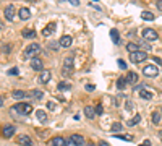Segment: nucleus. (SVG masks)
<instances>
[{"mask_svg": "<svg viewBox=\"0 0 162 146\" xmlns=\"http://www.w3.org/2000/svg\"><path fill=\"white\" fill-rule=\"evenodd\" d=\"M11 112H20V114H23V115H28L32 112V107L28 102H18V104H15L13 107H11Z\"/></svg>", "mask_w": 162, "mask_h": 146, "instance_id": "nucleus-1", "label": "nucleus"}, {"mask_svg": "<svg viewBox=\"0 0 162 146\" xmlns=\"http://www.w3.org/2000/svg\"><path fill=\"white\" fill-rule=\"evenodd\" d=\"M41 45L39 44H31V45H28L26 47V50H25V55L26 57H29V59H34V57H37L39 54H41Z\"/></svg>", "mask_w": 162, "mask_h": 146, "instance_id": "nucleus-2", "label": "nucleus"}, {"mask_svg": "<svg viewBox=\"0 0 162 146\" xmlns=\"http://www.w3.org/2000/svg\"><path fill=\"white\" fill-rule=\"evenodd\" d=\"M146 59H148V54H146L144 50H138V52H131L130 54V60L133 63H141Z\"/></svg>", "mask_w": 162, "mask_h": 146, "instance_id": "nucleus-3", "label": "nucleus"}, {"mask_svg": "<svg viewBox=\"0 0 162 146\" xmlns=\"http://www.w3.org/2000/svg\"><path fill=\"white\" fill-rule=\"evenodd\" d=\"M143 73H144L146 77H149V78H154V77H157L159 70H157L156 65H146L144 68H143Z\"/></svg>", "mask_w": 162, "mask_h": 146, "instance_id": "nucleus-4", "label": "nucleus"}, {"mask_svg": "<svg viewBox=\"0 0 162 146\" xmlns=\"http://www.w3.org/2000/svg\"><path fill=\"white\" fill-rule=\"evenodd\" d=\"M143 38L146 39V41H156V39L159 38V34L157 33L154 31V29H144V31H143Z\"/></svg>", "mask_w": 162, "mask_h": 146, "instance_id": "nucleus-5", "label": "nucleus"}, {"mask_svg": "<svg viewBox=\"0 0 162 146\" xmlns=\"http://www.w3.org/2000/svg\"><path fill=\"white\" fill-rule=\"evenodd\" d=\"M15 13H16V11H15V7H13V5H7V7H5L4 15H5V18H7L8 21H13V20H15Z\"/></svg>", "mask_w": 162, "mask_h": 146, "instance_id": "nucleus-6", "label": "nucleus"}, {"mask_svg": "<svg viewBox=\"0 0 162 146\" xmlns=\"http://www.w3.org/2000/svg\"><path fill=\"white\" fill-rule=\"evenodd\" d=\"M55 28H57V24H55V21H50L49 24H47L46 28L42 29V36L44 38H47V36H50L54 31H55Z\"/></svg>", "mask_w": 162, "mask_h": 146, "instance_id": "nucleus-7", "label": "nucleus"}, {"mask_svg": "<svg viewBox=\"0 0 162 146\" xmlns=\"http://www.w3.org/2000/svg\"><path fill=\"white\" fill-rule=\"evenodd\" d=\"M44 67V62L39 57H34V59H31V68L32 70H42Z\"/></svg>", "mask_w": 162, "mask_h": 146, "instance_id": "nucleus-8", "label": "nucleus"}, {"mask_svg": "<svg viewBox=\"0 0 162 146\" xmlns=\"http://www.w3.org/2000/svg\"><path fill=\"white\" fill-rule=\"evenodd\" d=\"M58 45H60V47H63V49L70 47V45H71V36H62L60 41H58Z\"/></svg>", "mask_w": 162, "mask_h": 146, "instance_id": "nucleus-9", "label": "nucleus"}, {"mask_svg": "<svg viewBox=\"0 0 162 146\" xmlns=\"http://www.w3.org/2000/svg\"><path fill=\"white\" fill-rule=\"evenodd\" d=\"M18 145H21V146H32V140L29 138L28 135H21L20 138H18Z\"/></svg>", "mask_w": 162, "mask_h": 146, "instance_id": "nucleus-10", "label": "nucleus"}, {"mask_svg": "<svg viewBox=\"0 0 162 146\" xmlns=\"http://www.w3.org/2000/svg\"><path fill=\"white\" fill-rule=\"evenodd\" d=\"M15 125H5L4 127V136L5 138H11V136L15 135Z\"/></svg>", "mask_w": 162, "mask_h": 146, "instance_id": "nucleus-11", "label": "nucleus"}, {"mask_svg": "<svg viewBox=\"0 0 162 146\" xmlns=\"http://www.w3.org/2000/svg\"><path fill=\"white\" fill-rule=\"evenodd\" d=\"M127 80H128V83H130V84H136L138 83V73L136 72H128Z\"/></svg>", "mask_w": 162, "mask_h": 146, "instance_id": "nucleus-12", "label": "nucleus"}, {"mask_svg": "<svg viewBox=\"0 0 162 146\" xmlns=\"http://www.w3.org/2000/svg\"><path fill=\"white\" fill-rule=\"evenodd\" d=\"M52 146H67V140L62 136H55L52 138Z\"/></svg>", "mask_w": 162, "mask_h": 146, "instance_id": "nucleus-13", "label": "nucleus"}, {"mask_svg": "<svg viewBox=\"0 0 162 146\" xmlns=\"http://www.w3.org/2000/svg\"><path fill=\"white\" fill-rule=\"evenodd\" d=\"M139 97H141V99H146V101H151V99H152V93L144 88V89L139 91Z\"/></svg>", "mask_w": 162, "mask_h": 146, "instance_id": "nucleus-14", "label": "nucleus"}, {"mask_svg": "<svg viewBox=\"0 0 162 146\" xmlns=\"http://www.w3.org/2000/svg\"><path fill=\"white\" fill-rule=\"evenodd\" d=\"M36 115H37V118H39V122H41V123H47V114L42 111V109L36 111Z\"/></svg>", "mask_w": 162, "mask_h": 146, "instance_id": "nucleus-15", "label": "nucleus"}, {"mask_svg": "<svg viewBox=\"0 0 162 146\" xmlns=\"http://www.w3.org/2000/svg\"><path fill=\"white\" fill-rule=\"evenodd\" d=\"M85 115L88 118H94L96 117V109L91 107V106H86V107H85Z\"/></svg>", "mask_w": 162, "mask_h": 146, "instance_id": "nucleus-16", "label": "nucleus"}, {"mask_svg": "<svg viewBox=\"0 0 162 146\" xmlns=\"http://www.w3.org/2000/svg\"><path fill=\"white\" fill-rule=\"evenodd\" d=\"M18 16L21 18V20H28V18L31 16V11H29L28 8H20V11H18Z\"/></svg>", "mask_w": 162, "mask_h": 146, "instance_id": "nucleus-17", "label": "nucleus"}, {"mask_svg": "<svg viewBox=\"0 0 162 146\" xmlns=\"http://www.w3.org/2000/svg\"><path fill=\"white\" fill-rule=\"evenodd\" d=\"M11 96H13V99L20 101V99H25V97H26V93H25V91H20V89H15L13 93H11Z\"/></svg>", "mask_w": 162, "mask_h": 146, "instance_id": "nucleus-18", "label": "nucleus"}, {"mask_svg": "<svg viewBox=\"0 0 162 146\" xmlns=\"http://www.w3.org/2000/svg\"><path fill=\"white\" fill-rule=\"evenodd\" d=\"M23 38L25 39H32V38H36V31L34 29H23Z\"/></svg>", "mask_w": 162, "mask_h": 146, "instance_id": "nucleus-19", "label": "nucleus"}, {"mask_svg": "<svg viewBox=\"0 0 162 146\" xmlns=\"http://www.w3.org/2000/svg\"><path fill=\"white\" fill-rule=\"evenodd\" d=\"M139 120H141V115L136 114L133 118H130V120L127 122V125H128V127H135V125H138V123H139Z\"/></svg>", "mask_w": 162, "mask_h": 146, "instance_id": "nucleus-20", "label": "nucleus"}, {"mask_svg": "<svg viewBox=\"0 0 162 146\" xmlns=\"http://www.w3.org/2000/svg\"><path fill=\"white\" fill-rule=\"evenodd\" d=\"M49 80H50V72H42L41 73V77H39V81L41 83H49Z\"/></svg>", "mask_w": 162, "mask_h": 146, "instance_id": "nucleus-21", "label": "nucleus"}, {"mask_svg": "<svg viewBox=\"0 0 162 146\" xmlns=\"http://www.w3.org/2000/svg\"><path fill=\"white\" fill-rule=\"evenodd\" d=\"M127 83H128V80H127V78L120 77L118 80H117V88H118V89H125V86H127Z\"/></svg>", "mask_w": 162, "mask_h": 146, "instance_id": "nucleus-22", "label": "nucleus"}, {"mask_svg": "<svg viewBox=\"0 0 162 146\" xmlns=\"http://www.w3.org/2000/svg\"><path fill=\"white\" fill-rule=\"evenodd\" d=\"M122 130H123V125H122L120 122H115V123H112V127H110V132H112V133L122 132Z\"/></svg>", "mask_w": 162, "mask_h": 146, "instance_id": "nucleus-23", "label": "nucleus"}, {"mask_svg": "<svg viewBox=\"0 0 162 146\" xmlns=\"http://www.w3.org/2000/svg\"><path fill=\"white\" fill-rule=\"evenodd\" d=\"M127 50H128V52H138V50H139V45H138V44H135V42H128V44H127Z\"/></svg>", "mask_w": 162, "mask_h": 146, "instance_id": "nucleus-24", "label": "nucleus"}, {"mask_svg": "<svg viewBox=\"0 0 162 146\" xmlns=\"http://www.w3.org/2000/svg\"><path fill=\"white\" fill-rule=\"evenodd\" d=\"M71 138L75 140V143H76L78 146H85V145H86V143H85V138H83L81 135H71Z\"/></svg>", "mask_w": 162, "mask_h": 146, "instance_id": "nucleus-25", "label": "nucleus"}, {"mask_svg": "<svg viewBox=\"0 0 162 146\" xmlns=\"http://www.w3.org/2000/svg\"><path fill=\"white\" fill-rule=\"evenodd\" d=\"M110 38H112L113 44H118L120 36H118V31H117V29H110Z\"/></svg>", "mask_w": 162, "mask_h": 146, "instance_id": "nucleus-26", "label": "nucleus"}, {"mask_svg": "<svg viewBox=\"0 0 162 146\" xmlns=\"http://www.w3.org/2000/svg\"><path fill=\"white\" fill-rule=\"evenodd\" d=\"M141 18H143V20H148V21H152L154 20V15H152L151 11H143V13H141Z\"/></svg>", "mask_w": 162, "mask_h": 146, "instance_id": "nucleus-27", "label": "nucleus"}, {"mask_svg": "<svg viewBox=\"0 0 162 146\" xmlns=\"http://www.w3.org/2000/svg\"><path fill=\"white\" fill-rule=\"evenodd\" d=\"M152 122H154L156 125H157L159 122H161V112H157V111L152 112Z\"/></svg>", "mask_w": 162, "mask_h": 146, "instance_id": "nucleus-28", "label": "nucleus"}, {"mask_svg": "<svg viewBox=\"0 0 162 146\" xmlns=\"http://www.w3.org/2000/svg\"><path fill=\"white\" fill-rule=\"evenodd\" d=\"M71 68H73V67H65V65H63L62 75H63V77H71Z\"/></svg>", "mask_w": 162, "mask_h": 146, "instance_id": "nucleus-29", "label": "nucleus"}, {"mask_svg": "<svg viewBox=\"0 0 162 146\" xmlns=\"http://www.w3.org/2000/svg\"><path fill=\"white\" fill-rule=\"evenodd\" d=\"M58 89L60 91H68L70 89V84H68L67 81H62V83H58Z\"/></svg>", "mask_w": 162, "mask_h": 146, "instance_id": "nucleus-30", "label": "nucleus"}, {"mask_svg": "<svg viewBox=\"0 0 162 146\" xmlns=\"http://www.w3.org/2000/svg\"><path fill=\"white\" fill-rule=\"evenodd\" d=\"M32 96H34L36 99H39V101H41V99H42V97H44V94H42V91L34 89V91H32Z\"/></svg>", "mask_w": 162, "mask_h": 146, "instance_id": "nucleus-31", "label": "nucleus"}, {"mask_svg": "<svg viewBox=\"0 0 162 146\" xmlns=\"http://www.w3.org/2000/svg\"><path fill=\"white\" fill-rule=\"evenodd\" d=\"M115 138L125 140V141H131V140H133V136H131V135H122V136H115Z\"/></svg>", "mask_w": 162, "mask_h": 146, "instance_id": "nucleus-32", "label": "nucleus"}, {"mask_svg": "<svg viewBox=\"0 0 162 146\" xmlns=\"http://www.w3.org/2000/svg\"><path fill=\"white\" fill-rule=\"evenodd\" d=\"M96 114H97V115L104 114V107H102V104H97V107H96Z\"/></svg>", "mask_w": 162, "mask_h": 146, "instance_id": "nucleus-33", "label": "nucleus"}, {"mask_svg": "<svg viewBox=\"0 0 162 146\" xmlns=\"http://www.w3.org/2000/svg\"><path fill=\"white\" fill-rule=\"evenodd\" d=\"M65 67H73V59H71V57H67V59H65Z\"/></svg>", "mask_w": 162, "mask_h": 146, "instance_id": "nucleus-34", "label": "nucleus"}, {"mask_svg": "<svg viewBox=\"0 0 162 146\" xmlns=\"http://www.w3.org/2000/svg\"><path fill=\"white\" fill-rule=\"evenodd\" d=\"M2 47H4V49H2V50H4V54H8V52H10V50H11V45L10 44H4V45H2Z\"/></svg>", "mask_w": 162, "mask_h": 146, "instance_id": "nucleus-35", "label": "nucleus"}, {"mask_svg": "<svg viewBox=\"0 0 162 146\" xmlns=\"http://www.w3.org/2000/svg\"><path fill=\"white\" fill-rule=\"evenodd\" d=\"M7 73H8V75H11V77H13V75H16V73H18V68H16V67H13V68H10Z\"/></svg>", "mask_w": 162, "mask_h": 146, "instance_id": "nucleus-36", "label": "nucleus"}, {"mask_svg": "<svg viewBox=\"0 0 162 146\" xmlns=\"http://www.w3.org/2000/svg\"><path fill=\"white\" fill-rule=\"evenodd\" d=\"M117 63H118V67H120V68H123V70L127 68V63H125L123 60H120V59H118V60H117Z\"/></svg>", "mask_w": 162, "mask_h": 146, "instance_id": "nucleus-37", "label": "nucleus"}, {"mask_svg": "<svg viewBox=\"0 0 162 146\" xmlns=\"http://www.w3.org/2000/svg\"><path fill=\"white\" fill-rule=\"evenodd\" d=\"M67 146H78V145L75 143L73 138H68V140H67Z\"/></svg>", "mask_w": 162, "mask_h": 146, "instance_id": "nucleus-38", "label": "nucleus"}, {"mask_svg": "<svg viewBox=\"0 0 162 146\" xmlns=\"http://www.w3.org/2000/svg\"><path fill=\"white\" fill-rule=\"evenodd\" d=\"M86 91L92 93V91H94V84H86Z\"/></svg>", "mask_w": 162, "mask_h": 146, "instance_id": "nucleus-39", "label": "nucleus"}, {"mask_svg": "<svg viewBox=\"0 0 162 146\" xmlns=\"http://www.w3.org/2000/svg\"><path fill=\"white\" fill-rule=\"evenodd\" d=\"M97 146H110V145H109L107 141H104V140H102V141H99V143H97Z\"/></svg>", "mask_w": 162, "mask_h": 146, "instance_id": "nucleus-40", "label": "nucleus"}, {"mask_svg": "<svg viewBox=\"0 0 162 146\" xmlns=\"http://www.w3.org/2000/svg\"><path fill=\"white\" fill-rule=\"evenodd\" d=\"M47 109H50V111L55 109V104H54V102H49V104H47Z\"/></svg>", "mask_w": 162, "mask_h": 146, "instance_id": "nucleus-41", "label": "nucleus"}, {"mask_svg": "<svg viewBox=\"0 0 162 146\" xmlns=\"http://www.w3.org/2000/svg\"><path fill=\"white\" fill-rule=\"evenodd\" d=\"M152 60H154V62L157 63V65H161V63H162V60L159 59V57H154V59H152Z\"/></svg>", "mask_w": 162, "mask_h": 146, "instance_id": "nucleus-42", "label": "nucleus"}, {"mask_svg": "<svg viewBox=\"0 0 162 146\" xmlns=\"http://www.w3.org/2000/svg\"><path fill=\"white\" fill-rule=\"evenodd\" d=\"M71 5H80V0H68Z\"/></svg>", "mask_w": 162, "mask_h": 146, "instance_id": "nucleus-43", "label": "nucleus"}, {"mask_svg": "<svg viewBox=\"0 0 162 146\" xmlns=\"http://www.w3.org/2000/svg\"><path fill=\"white\" fill-rule=\"evenodd\" d=\"M156 4H157V7H159V8H161V10H162V0H161V2H156Z\"/></svg>", "mask_w": 162, "mask_h": 146, "instance_id": "nucleus-44", "label": "nucleus"}, {"mask_svg": "<svg viewBox=\"0 0 162 146\" xmlns=\"http://www.w3.org/2000/svg\"><path fill=\"white\" fill-rule=\"evenodd\" d=\"M159 136H161V140H162V130H161V132H159Z\"/></svg>", "mask_w": 162, "mask_h": 146, "instance_id": "nucleus-45", "label": "nucleus"}, {"mask_svg": "<svg viewBox=\"0 0 162 146\" xmlns=\"http://www.w3.org/2000/svg\"><path fill=\"white\" fill-rule=\"evenodd\" d=\"M88 146H96V145H94V143H89V145H88Z\"/></svg>", "mask_w": 162, "mask_h": 146, "instance_id": "nucleus-46", "label": "nucleus"}, {"mask_svg": "<svg viewBox=\"0 0 162 146\" xmlns=\"http://www.w3.org/2000/svg\"><path fill=\"white\" fill-rule=\"evenodd\" d=\"M58 2H63V0H58Z\"/></svg>", "mask_w": 162, "mask_h": 146, "instance_id": "nucleus-47", "label": "nucleus"}, {"mask_svg": "<svg viewBox=\"0 0 162 146\" xmlns=\"http://www.w3.org/2000/svg\"><path fill=\"white\" fill-rule=\"evenodd\" d=\"M156 2H161V0H156Z\"/></svg>", "mask_w": 162, "mask_h": 146, "instance_id": "nucleus-48", "label": "nucleus"}, {"mask_svg": "<svg viewBox=\"0 0 162 146\" xmlns=\"http://www.w3.org/2000/svg\"><path fill=\"white\" fill-rule=\"evenodd\" d=\"M139 146H144V145H139Z\"/></svg>", "mask_w": 162, "mask_h": 146, "instance_id": "nucleus-49", "label": "nucleus"}, {"mask_svg": "<svg viewBox=\"0 0 162 146\" xmlns=\"http://www.w3.org/2000/svg\"><path fill=\"white\" fill-rule=\"evenodd\" d=\"M94 2H97V0H94Z\"/></svg>", "mask_w": 162, "mask_h": 146, "instance_id": "nucleus-50", "label": "nucleus"}, {"mask_svg": "<svg viewBox=\"0 0 162 146\" xmlns=\"http://www.w3.org/2000/svg\"><path fill=\"white\" fill-rule=\"evenodd\" d=\"M161 114H162V112H161Z\"/></svg>", "mask_w": 162, "mask_h": 146, "instance_id": "nucleus-51", "label": "nucleus"}]
</instances>
